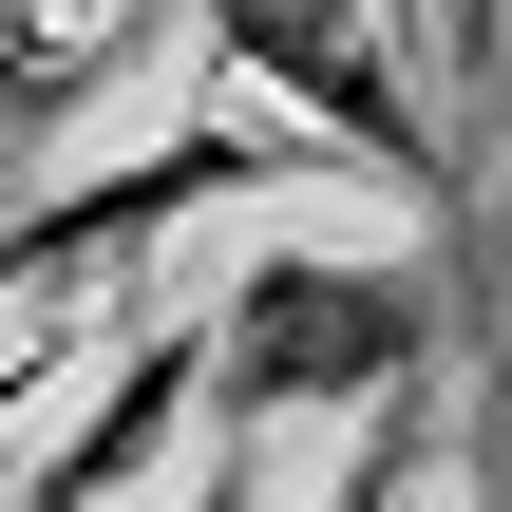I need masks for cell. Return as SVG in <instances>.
Listing matches in <instances>:
<instances>
[{"label": "cell", "instance_id": "277c9868", "mask_svg": "<svg viewBox=\"0 0 512 512\" xmlns=\"http://www.w3.org/2000/svg\"><path fill=\"white\" fill-rule=\"evenodd\" d=\"M190 418H209V342H190V304H171V323H133V342L76 361V418L0 475V512H133Z\"/></svg>", "mask_w": 512, "mask_h": 512}, {"label": "cell", "instance_id": "7a4b0ae2", "mask_svg": "<svg viewBox=\"0 0 512 512\" xmlns=\"http://www.w3.org/2000/svg\"><path fill=\"white\" fill-rule=\"evenodd\" d=\"M304 171H342V152L285 133V114H190V133H152V152H114V171H57L38 209H0V304H57V285L133 266L152 228L247 209V190H304Z\"/></svg>", "mask_w": 512, "mask_h": 512}, {"label": "cell", "instance_id": "8992f818", "mask_svg": "<svg viewBox=\"0 0 512 512\" xmlns=\"http://www.w3.org/2000/svg\"><path fill=\"white\" fill-rule=\"evenodd\" d=\"M171 512H247V475H190V494H171Z\"/></svg>", "mask_w": 512, "mask_h": 512}, {"label": "cell", "instance_id": "3957f363", "mask_svg": "<svg viewBox=\"0 0 512 512\" xmlns=\"http://www.w3.org/2000/svg\"><path fill=\"white\" fill-rule=\"evenodd\" d=\"M209 57H228L285 133H323L342 171L456 209V152H437V114H418V76H399V0H209Z\"/></svg>", "mask_w": 512, "mask_h": 512}, {"label": "cell", "instance_id": "6da1fadb", "mask_svg": "<svg viewBox=\"0 0 512 512\" xmlns=\"http://www.w3.org/2000/svg\"><path fill=\"white\" fill-rule=\"evenodd\" d=\"M190 342H209V418H247V437L266 418H361L437 361V285L361 266V247H266L247 285L190 304Z\"/></svg>", "mask_w": 512, "mask_h": 512}, {"label": "cell", "instance_id": "5b68a950", "mask_svg": "<svg viewBox=\"0 0 512 512\" xmlns=\"http://www.w3.org/2000/svg\"><path fill=\"white\" fill-rule=\"evenodd\" d=\"M399 494H418V380H399V399H361V437H342L323 512H399Z\"/></svg>", "mask_w": 512, "mask_h": 512}]
</instances>
